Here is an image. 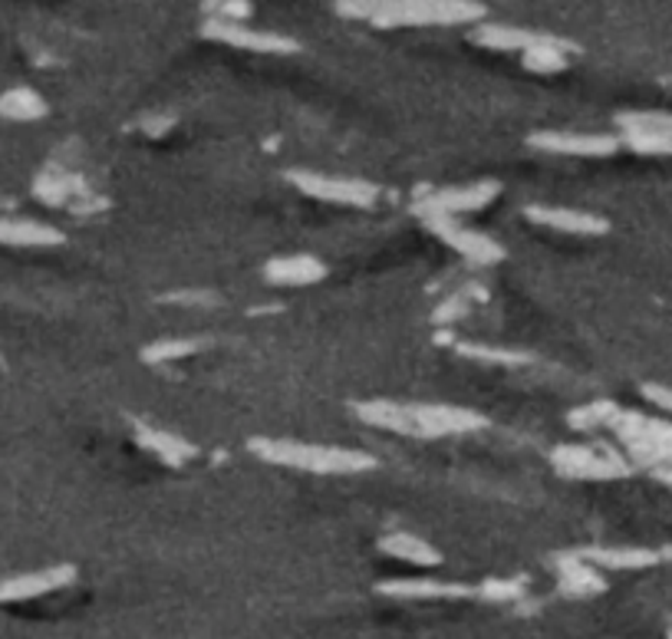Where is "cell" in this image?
Returning a JSON list of instances; mask_svg holds the SVG:
<instances>
[{
  "label": "cell",
  "instance_id": "20",
  "mask_svg": "<svg viewBox=\"0 0 672 639\" xmlns=\"http://www.w3.org/2000/svg\"><path fill=\"white\" fill-rule=\"evenodd\" d=\"M139 441L156 451L162 461L169 465H185L189 458H195V445H189L185 438L179 435H169V432H159V428H139Z\"/></svg>",
  "mask_w": 672,
  "mask_h": 639
},
{
  "label": "cell",
  "instance_id": "7",
  "mask_svg": "<svg viewBox=\"0 0 672 639\" xmlns=\"http://www.w3.org/2000/svg\"><path fill=\"white\" fill-rule=\"evenodd\" d=\"M620 126L627 129V142L640 152L663 156L672 152V116L663 113H633L620 116Z\"/></svg>",
  "mask_w": 672,
  "mask_h": 639
},
{
  "label": "cell",
  "instance_id": "19",
  "mask_svg": "<svg viewBox=\"0 0 672 639\" xmlns=\"http://www.w3.org/2000/svg\"><path fill=\"white\" fill-rule=\"evenodd\" d=\"M360 416H363V423H370V426L390 428V432H399V435H419V426H416L409 406L366 403V406H360Z\"/></svg>",
  "mask_w": 672,
  "mask_h": 639
},
{
  "label": "cell",
  "instance_id": "12",
  "mask_svg": "<svg viewBox=\"0 0 672 639\" xmlns=\"http://www.w3.org/2000/svg\"><path fill=\"white\" fill-rule=\"evenodd\" d=\"M524 214H527L534 224H544V227H554V231H564V234H604V231H607V221H604V217L587 212H574V209L531 205V209H524Z\"/></svg>",
  "mask_w": 672,
  "mask_h": 639
},
{
  "label": "cell",
  "instance_id": "23",
  "mask_svg": "<svg viewBox=\"0 0 672 639\" xmlns=\"http://www.w3.org/2000/svg\"><path fill=\"white\" fill-rule=\"evenodd\" d=\"M567 50H570V43L551 36L547 43L531 46V50L524 53V63H527L531 70H537V73H557V70L567 66Z\"/></svg>",
  "mask_w": 672,
  "mask_h": 639
},
{
  "label": "cell",
  "instance_id": "2",
  "mask_svg": "<svg viewBox=\"0 0 672 639\" xmlns=\"http://www.w3.org/2000/svg\"><path fill=\"white\" fill-rule=\"evenodd\" d=\"M250 451L264 461L317 471V475H356L376 468V458L366 451L350 448H327V445H307V441H287V438H254Z\"/></svg>",
  "mask_w": 672,
  "mask_h": 639
},
{
  "label": "cell",
  "instance_id": "25",
  "mask_svg": "<svg viewBox=\"0 0 672 639\" xmlns=\"http://www.w3.org/2000/svg\"><path fill=\"white\" fill-rule=\"evenodd\" d=\"M195 350H199V343H192V340H166V343L149 347L142 356H146V363H169V360L189 356V353H195Z\"/></svg>",
  "mask_w": 672,
  "mask_h": 639
},
{
  "label": "cell",
  "instance_id": "1",
  "mask_svg": "<svg viewBox=\"0 0 672 639\" xmlns=\"http://www.w3.org/2000/svg\"><path fill=\"white\" fill-rule=\"evenodd\" d=\"M337 10L376 26H451L484 13V7L474 0H337Z\"/></svg>",
  "mask_w": 672,
  "mask_h": 639
},
{
  "label": "cell",
  "instance_id": "24",
  "mask_svg": "<svg viewBox=\"0 0 672 639\" xmlns=\"http://www.w3.org/2000/svg\"><path fill=\"white\" fill-rule=\"evenodd\" d=\"M0 113L10 116V119H40L46 113V103L33 93V89H10L3 99H0Z\"/></svg>",
  "mask_w": 672,
  "mask_h": 639
},
{
  "label": "cell",
  "instance_id": "15",
  "mask_svg": "<svg viewBox=\"0 0 672 639\" xmlns=\"http://www.w3.org/2000/svg\"><path fill=\"white\" fill-rule=\"evenodd\" d=\"M327 277V267L317 257H277L267 264V280L284 284V287H303V284H317Z\"/></svg>",
  "mask_w": 672,
  "mask_h": 639
},
{
  "label": "cell",
  "instance_id": "13",
  "mask_svg": "<svg viewBox=\"0 0 672 639\" xmlns=\"http://www.w3.org/2000/svg\"><path fill=\"white\" fill-rule=\"evenodd\" d=\"M442 237H446L451 247H458L468 260H478V264H488V260H498L501 257V247L494 241H488L484 234H474V231H465L458 224H451L448 217H433L429 221Z\"/></svg>",
  "mask_w": 672,
  "mask_h": 639
},
{
  "label": "cell",
  "instance_id": "22",
  "mask_svg": "<svg viewBox=\"0 0 672 639\" xmlns=\"http://www.w3.org/2000/svg\"><path fill=\"white\" fill-rule=\"evenodd\" d=\"M561 584H564V590L567 594H577V597H587V594H597V590H604V581H600V574L587 564V561H564V567H561Z\"/></svg>",
  "mask_w": 672,
  "mask_h": 639
},
{
  "label": "cell",
  "instance_id": "18",
  "mask_svg": "<svg viewBox=\"0 0 672 639\" xmlns=\"http://www.w3.org/2000/svg\"><path fill=\"white\" fill-rule=\"evenodd\" d=\"M386 597H406V600H433V597H471L474 590L458 584H439V581H393L380 587Z\"/></svg>",
  "mask_w": 672,
  "mask_h": 639
},
{
  "label": "cell",
  "instance_id": "11",
  "mask_svg": "<svg viewBox=\"0 0 672 639\" xmlns=\"http://www.w3.org/2000/svg\"><path fill=\"white\" fill-rule=\"evenodd\" d=\"M534 149H547L557 156H610L617 149L614 136H580V132H537L531 136Z\"/></svg>",
  "mask_w": 672,
  "mask_h": 639
},
{
  "label": "cell",
  "instance_id": "10",
  "mask_svg": "<svg viewBox=\"0 0 672 639\" xmlns=\"http://www.w3.org/2000/svg\"><path fill=\"white\" fill-rule=\"evenodd\" d=\"M73 577H76V571L63 564V567H50V571H36V574H20V577H10V581H0V604H17V600L43 597L50 590L66 587Z\"/></svg>",
  "mask_w": 672,
  "mask_h": 639
},
{
  "label": "cell",
  "instance_id": "26",
  "mask_svg": "<svg viewBox=\"0 0 672 639\" xmlns=\"http://www.w3.org/2000/svg\"><path fill=\"white\" fill-rule=\"evenodd\" d=\"M617 416H620V409L617 406H610V403H597V406H587V409H580V413H574L570 416V423L580 428L587 426H614L617 423Z\"/></svg>",
  "mask_w": 672,
  "mask_h": 639
},
{
  "label": "cell",
  "instance_id": "9",
  "mask_svg": "<svg viewBox=\"0 0 672 639\" xmlns=\"http://www.w3.org/2000/svg\"><path fill=\"white\" fill-rule=\"evenodd\" d=\"M413 419L419 426V435H458V432H474V428L488 426L484 416L471 413V409H458V406H409Z\"/></svg>",
  "mask_w": 672,
  "mask_h": 639
},
{
  "label": "cell",
  "instance_id": "21",
  "mask_svg": "<svg viewBox=\"0 0 672 639\" xmlns=\"http://www.w3.org/2000/svg\"><path fill=\"white\" fill-rule=\"evenodd\" d=\"M383 551L393 554V557H403V561H409V564H423V567H433V564L442 561V554H439L433 544H426V541H419V537H413V534H390V537L383 541Z\"/></svg>",
  "mask_w": 672,
  "mask_h": 639
},
{
  "label": "cell",
  "instance_id": "5",
  "mask_svg": "<svg viewBox=\"0 0 672 639\" xmlns=\"http://www.w3.org/2000/svg\"><path fill=\"white\" fill-rule=\"evenodd\" d=\"M554 465L561 475H570V478H620L627 471L623 458L590 445H561L554 451Z\"/></svg>",
  "mask_w": 672,
  "mask_h": 639
},
{
  "label": "cell",
  "instance_id": "6",
  "mask_svg": "<svg viewBox=\"0 0 672 639\" xmlns=\"http://www.w3.org/2000/svg\"><path fill=\"white\" fill-rule=\"evenodd\" d=\"M202 33L209 40H222L231 43L237 50H254V53H297V43L284 33H267V30H250V26H241L237 20H209L202 26Z\"/></svg>",
  "mask_w": 672,
  "mask_h": 639
},
{
  "label": "cell",
  "instance_id": "30",
  "mask_svg": "<svg viewBox=\"0 0 672 639\" xmlns=\"http://www.w3.org/2000/svg\"><path fill=\"white\" fill-rule=\"evenodd\" d=\"M657 475H660L666 484H672V465H666V468H657Z\"/></svg>",
  "mask_w": 672,
  "mask_h": 639
},
{
  "label": "cell",
  "instance_id": "31",
  "mask_svg": "<svg viewBox=\"0 0 672 639\" xmlns=\"http://www.w3.org/2000/svg\"><path fill=\"white\" fill-rule=\"evenodd\" d=\"M670 639H672V633H670Z\"/></svg>",
  "mask_w": 672,
  "mask_h": 639
},
{
  "label": "cell",
  "instance_id": "3",
  "mask_svg": "<svg viewBox=\"0 0 672 639\" xmlns=\"http://www.w3.org/2000/svg\"><path fill=\"white\" fill-rule=\"evenodd\" d=\"M614 426L620 428L623 445L640 461H650L657 468L672 465V423L647 419V416H637V413H620Z\"/></svg>",
  "mask_w": 672,
  "mask_h": 639
},
{
  "label": "cell",
  "instance_id": "29",
  "mask_svg": "<svg viewBox=\"0 0 672 639\" xmlns=\"http://www.w3.org/2000/svg\"><path fill=\"white\" fill-rule=\"evenodd\" d=\"M643 393H647V400H650V403H657L660 409L672 413V390H666V386H647Z\"/></svg>",
  "mask_w": 672,
  "mask_h": 639
},
{
  "label": "cell",
  "instance_id": "16",
  "mask_svg": "<svg viewBox=\"0 0 672 639\" xmlns=\"http://www.w3.org/2000/svg\"><path fill=\"white\" fill-rule=\"evenodd\" d=\"M478 43L491 46V50H521L527 53L531 46H541L547 43L551 36L547 33H531V30H518V26H498V23H488L474 33Z\"/></svg>",
  "mask_w": 672,
  "mask_h": 639
},
{
  "label": "cell",
  "instance_id": "17",
  "mask_svg": "<svg viewBox=\"0 0 672 639\" xmlns=\"http://www.w3.org/2000/svg\"><path fill=\"white\" fill-rule=\"evenodd\" d=\"M0 241L3 244H17V247H46V244H60L63 234L56 227L36 224V221H10L0 217Z\"/></svg>",
  "mask_w": 672,
  "mask_h": 639
},
{
  "label": "cell",
  "instance_id": "4",
  "mask_svg": "<svg viewBox=\"0 0 672 639\" xmlns=\"http://www.w3.org/2000/svg\"><path fill=\"white\" fill-rule=\"evenodd\" d=\"M290 182L320 202H340V205H356V209H370L380 199V189L373 182H360V179H337V175H317V172H290Z\"/></svg>",
  "mask_w": 672,
  "mask_h": 639
},
{
  "label": "cell",
  "instance_id": "8",
  "mask_svg": "<svg viewBox=\"0 0 672 639\" xmlns=\"http://www.w3.org/2000/svg\"><path fill=\"white\" fill-rule=\"evenodd\" d=\"M494 195H498V185H494V182H474V185L448 189V192H439V195L426 199L416 212L426 214L429 221H433V217H451V214L484 209Z\"/></svg>",
  "mask_w": 672,
  "mask_h": 639
},
{
  "label": "cell",
  "instance_id": "28",
  "mask_svg": "<svg viewBox=\"0 0 672 639\" xmlns=\"http://www.w3.org/2000/svg\"><path fill=\"white\" fill-rule=\"evenodd\" d=\"M481 597H488V600H514V597H521V584H484Z\"/></svg>",
  "mask_w": 672,
  "mask_h": 639
},
{
  "label": "cell",
  "instance_id": "27",
  "mask_svg": "<svg viewBox=\"0 0 672 639\" xmlns=\"http://www.w3.org/2000/svg\"><path fill=\"white\" fill-rule=\"evenodd\" d=\"M465 356H478V360H494V363H508V366H518L524 363L527 356L524 353H504V350H484V347H461Z\"/></svg>",
  "mask_w": 672,
  "mask_h": 639
},
{
  "label": "cell",
  "instance_id": "14",
  "mask_svg": "<svg viewBox=\"0 0 672 639\" xmlns=\"http://www.w3.org/2000/svg\"><path fill=\"white\" fill-rule=\"evenodd\" d=\"M577 557L594 567H607V571H640V567H653L660 561V554L647 551V547H587Z\"/></svg>",
  "mask_w": 672,
  "mask_h": 639
}]
</instances>
